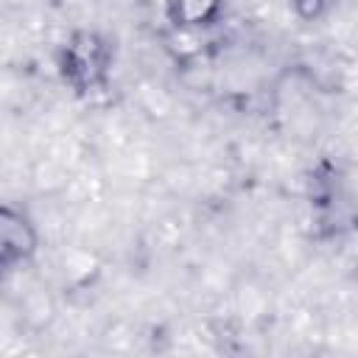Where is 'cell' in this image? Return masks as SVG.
I'll return each instance as SVG.
<instances>
[{
    "label": "cell",
    "instance_id": "obj_1",
    "mask_svg": "<svg viewBox=\"0 0 358 358\" xmlns=\"http://www.w3.org/2000/svg\"><path fill=\"white\" fill-rule=\"evenodd\" d=\"M59 81L78 98H92L109 90L115 67V42L95 28L70 31L53 53Z\"/></svg>",
    "mask_w": 358,
    "mask_h": 358
},
{
    "label": "cell",
    "instance_id": "obj_3",
    "mask_svg": "<svg viewBox=\"0 0 358 358\" xmlns=\"http://www.w3.org/2000/svg\"><path fill=\"white\" fill-rule=\"evenodd\" d=\"M227 0H165V20L173 31L201 34L221 22Z\"/></svg>",
    "mask_w": 358,
    "mask_h": 358
},
{
    "label": "cell",
    "instance_id": "obj_2",
    "mask_svg": "<svg viewBox=\"0 0 358 358\" xmlns=\"http://www.w3.org/2000/svg\"><path fill=\"white\" fill-rule=\"evenodd\" d=\"M39 252V227L25 207L6 201L0 207V266L17 271L28 266Z\"/></svg>",
    "mask_w": 358,
    "mask_h": 358
},
{
    "label": "cell",
    "instance_id": "obj_4",
    "mask_svg": "<svg viewBox=\"0 0 358 358\" xmlns=\"http://www.w3.org/2000/svg\"><path fill=\"white\" fill-rule=\"evenodd\" d=\"M333 6L336 0H288V8L299 22H319L333 11Z\"/></svg>",
    "mask_w": 358,
    "mask_h": 358
}]
</instances>
